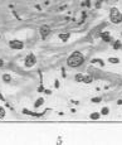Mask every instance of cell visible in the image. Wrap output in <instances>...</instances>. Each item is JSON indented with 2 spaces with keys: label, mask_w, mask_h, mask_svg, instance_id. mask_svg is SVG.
Here are the masks:
<instances>
[{
  "label": "cell",
  "mask_w": 122,
  "mask_h": 145,
  "mask_svg": "<svg viewBox=\"0 0 122 145\" xmlns=\"http://www.w3.org/2000/svg\"><path fill=\"white\" fill-rule=\"evenodd\" d=\"M92 101H93V102H99L101 98H99V97H95V98H92Z\"/></svg>",
  "instance_id": "21"
},
{
  "label": "cell",
  "mask_w": 122,
  "mask_h": 145,
  "mask_svg": "<svg viewBox=\"0 0 122 145\" xmlns=\"http://www.w3.org/2000/svg\"><path fill=\"white\" fill-rule=\"evenodd\" d=\"M9 46L13 49H23L24 48V43L21 40H18V39H13V40L9 42Z\"/></svg>",
  "instance_id": "3"
},
{
  "label": "cell",
  "mask_w": 122,
  "mask_h": 145,
  "mask_svg": "<svg viewBox=\"0 0 122 145\" xmlns=\"http://www.w3.org/2000/svg\"><path fill=\"white\" fill-rule=\"evenodd\" d=\"M93 81V77L92 76H84V78H83V82L84 83H91Z\"/></svg>",
  "instance_id": "10"
},
{
  "label": "cell",
  "mask_w": 122,
  "mask_h": 145,
  "mask_svg": "<svg viewBox=\"0 0 122 145\" xmlns=\"http://www.w3.org/2000/svg\"><path fill=\"white\" fill-rule=\"evenodd\" d=\"M101 38H102L105 42H111V35H110L108 32H103V33H101Z\"/></svg>",
  "instance_id": "6"
},
{
  "label": "cell",
  "mask_w": 122,
  "mask_h": 145,
  "mask_svg": "<svg viewBox=\"0 0 122 145\" xmlns=\"http://www.w3.org/2000/svg\"><path fill=\"white\" fill-rule=\"evenodd\" d=\"M43 90H44V87H43V86H40V87H39V88H38V91H39V92H42Z\"/></svg>",
  "instance_id": "22"
},
{
  "label": "cell",
  "mask_w": 122,
  "mask_h": 145,
  "mask_svg": "<svg viewBox=\"0 0 122 145\" xmlns=\"http://www.w3.org/2000/svg\"><path fill=\"white\" fill-rule=\"evenodd\" d=\"M59 38L63 40V42H67L68 38H69V33H66V34H59Z\"/></svg>",
  "instance_id": "9"
},
{
  "label": "cell",
  "mask_w": 122,
  "mask_h": 145,
  "mask_svg": "<svg viewBox=\"0 0 122 145\" xmlns=\"http://www.w3.org/2000/svg\"><path fill=\"white\" fill-rule=\"evenodd\" d=\"M23 112H24V114H26V115H30V116H37V117H40V116H42V114H35V112H33V111L26 110V108H24Z\"/></svg>",
  "instance_id": "7"
},
{
  "label": "cell",
  "mask_w": 122,
  "mask_h": 145,
  "mask_svg": "<svg viewBox=\"0 0 122 145\" xmlns=\"http://www.w3.org/2000/svg\"><path fill=\"white\" fill-rule=\"evenodd\" d=\"M108 62L110 63H118L120 61H118V58H116V57H111V58H108Z\"/></svg>",
  "instance_id": "16"
},
{
  "label": "cell",
  "mask_w": 122,
  "mask_h": 145,
  "mask_svg": "<svg viewBox=\"0 0 122 145\" xmlns=\"http://www.w3.org/2000/svg\"><path fill=\"white\" fill-rule=\"evenodd\" d=\"M3 79H4V81H5V82H10V79H11V77H10L9 75H4V76H3Z\"/></svg>",
  "instance_id": "17"
},
{
  "label": "cell",
  "mask_w": 122,
  "mask_h": 145,
  "mask_svg": "<svg viewBox=\"0 0 122 145\" xmlns=\"http://www.w3.org/2000/svg\"><path fill=\"white\" fill-rule=\"evenodd\" d=\"M5 117V108L0 106V119H4Z\"/></svg>",
  "instance_id": "15"
},
{
  "label": "cell",
  "mask_w": 122,
  "mask_h": 145,
  "mask_svg": "<svg viewBox=\"0 0 122 145\" xmlns=\"http://www.w3.org/2000/svg\"><path fill=\"white\" fill-rule=\"evenodd\" d=\"M83 78H84V76L81 75V73L76 75V81H77V82H83Z\"/></svg>",
  "instance_id": "14"
},
{
  "label": "cell",
  "mask_w": 122,
  "mask_h": 145,
  "mask_svg": "<svg viewBox=\"0 0 122 145\" xmlns=\"http://www.w3.org/2000/svg\"><path fill=\"white\" fill-rule=\"evenodd\" d=\"M43 104H44V98H38L37 101H35V104H34V107H35V108H37V107L42 106Z\"/></svg>",
  "instance_id": "8"
},
{
  "label": "cell",
  "mask_w": 122,
  "mask_h": 145,
  "mask_svg": "<svg viewBox=\"0 0 122 145\" xmlns=\"http://www.w3.org/2000/svg\"><path fill=\"white\" fill-rule=\"evenodd\" d=\"M117 104H118V105H122V100H118V101H117Z\"/></svg>",
  "instance_id": "23"
},
{
  "label": "cell",
  "mask_w": 122,
  "mask_h": 145,
  "mask_svg": "<svg viewBox=\"0 0 122 145\" xmlns=\"http://www.w3.org/2000/svg\"><path fill=\"white\" fill-rule=\"evenodd\" d=\"M103 1V0H97V1H96V8L97 9H99V8H101V3Z\"/></svg>",
  "instance_id": "19"
},
{
  "label": "cell",
  "mask_w": 122,
  "mask_h": 145,
  "mask_svg": "<svg viewBox=\"0 0 122 145\" xmlns=\"http://www.w3.org/2000/svg\"><path fill=\"white\" fill-rule=\"evenodd\" d=\"M84 5H87L88 8H91V0H86V3H82V6H84Z\"/></svg>",
  "instance_id": "20"
},
{
  "label": "cell",
  "mask_w": 122,
  "mask_h": 145,
  "mask_svg": "<svg viewBox=\"0 0 122 145\" xmlns=\"http://www.w3.org/2000/svg\"><path fill=\"white\" fill-rule=\"evenodd\" d=\"M110 20L113 24H120L122 23V13L117 8H112L110 10Z\"/></svg>",
  "instance_id": "2"
},
{
  "label": "cell",
  "mask_w": 122,
  "mask_h": 145,
  "mask_svg": "<svg viewBox=\"0 0 122 145\" xmlns=\"http://www.w3.org/2000/svg\"><path fill=\"white\" fill-rule=\"evenodd\" d=\"M121 47H122V43H121L120 40H116V42L113 43V48H114V49H120Z\"/></svg>",
  "instance_id": "13"
},
{
  "label": "cell",
  "mask_w": 122,
  "mask_h": 145,
  "mask_svg": "<svg viewBox=\"0 0 122 145\" xmlns=\"http://www.w3.org/2000/svg\"><path fill=\"white\" fill-rule=\"evenodd\" d=\"M3 64H4V62H3V59H0V67H1V66H3Z\"/></svg>",
  "instance_id": "24"
},
{
  "label": "cell",
  "mask_w": 122,
  "mask_h": 145,
  "mask_svg": "<svg viewBox=\"0 0 122 145\" xmlns=\"http://www.w3.org/2000/svg\"><path fill=\"white\" fill-rule=\"evenodd\" d=\"M108 112H110L108 107H103V108H102V111H101V114H102V115H108Z\"/></svg>",
  "instance_id": "18"
},
{
  "label": "cell",
  "mask_w": 122,
  "mask_h": 145,
  "mask_svg": "<svg viewBox=\"0 0 122 145\" xmlns=\"http://www.w3.org/2000/svg\"><path fill=\"white\" fill-rule=\"evenodd\" d=\"M39 32H40V35H42V38L43 39H45L49 34H51V28H49L48 25H42L40 29H39Z\"/></svg>",
  "instance_id": "5"
},
{
  "label": "cell",
  "mask_w": 122,
  "mask_h": 145,
  "mask_svg": "<svg viewBox=\"0 0 122 145\" xmlns=\"http://www.w3.org/2000/svg\"><path fill=\"white\" fill-rule=\"evenodd\" d=\"M35 63H37V58H35V56L33 53L28 54L26 58H25V66L26 67H33Z\"/></svg>",
  "instance_id": "4"
},
{
  "label": "cell",
  "mask_w": 122,
  "mask_h": 145,
  "mask_svg": "<svg viewBox=\"0 0 122 145\" xmlns=\"http://www.w3.org/2000/svg\"><path fill=\"white\" fill-rule=\"evenodd\" d=\"M91 62H92V63H98L101 67H103V66H105V62H103L102 59H96V58H95V59H91Z\"/></svg>",
  "instance_id": "11"
},
{
  "label": "cell",
  "mask_w": 122,
  "mask_h": 145,
  "mask_svg": "<svg viewBox=\"0 0 122 145\" xmlns=\"http://www.w3.org/2000/svg\"><path fill=\"white\" fill-rule=\"evenodd\" d=\"M84 62V57L81 52H73L68 58H67V64L72 68H76V67H79L81 64Z\"/></svg>",
  "instance_id": "1"
},
{
  "label": "cell",
  "mask_w": 122,
  "mask_h": 145,
  "mask_svg": "<svg viewBox=\"0 0 122 145\" xmlns=\"http://www.w3.org/2000/svg\"><path fill=\"white\" fill-rule=\"evenodd\" d=\"M99 116H101V114H98V112H93V114H91L89 117H91L92 120H98V119H99Z\"/></svg>",
  "instance_id": "12"
},
{
  "label": "cell",
  "mask_w": 122,
  "mask_h": 145,
  "mask_svg": "<svg viewBox=\"0 0 122 145\" xmlns=\"http://www.w3.org/2000/svg\"><path fill=\"white\" fill-rule=\"evenodd\" d=\"M121 34H122V33H121Z\"/></svg>",
  "instance_id": "25"
}]
</instances>
